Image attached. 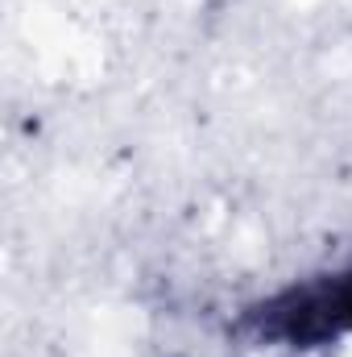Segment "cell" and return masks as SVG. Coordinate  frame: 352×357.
Segmentation results:
<instances>
[{"instance_id":"6da1fadb","label":"cell","mask_w":352,"mask_h":357,"mask_svg":"<svg viewBox=\"0 0 352 357\" xmlns=\"http://www.w3.org/2000/svg\"><path fill=\"white\" fill-rule=\"evenodd\" d=\"M278 328L294 341H319L328 333L352 328V278L336 287H315L294 295L278 312Z\"/></svg>"}]
</instances>
